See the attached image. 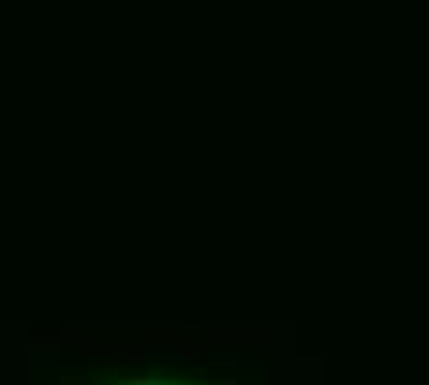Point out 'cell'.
<instances>
[{"label":"cell","instance_id":"7a4b0ae2","mask_svg":"<svg viewBox=\"0 0 429 385\" xmlns=\"http://www.w3.org/2000/svg\"><path fill=\"white\" fill-rule=\"evenodd\" d=\"M167 385H171V381H167Z\"/></svg>","mask_w":429,"mask_h":385},{"label":"cell","instance_id":"6da1fadb","mask_svg":"<svg viewBox=\"0 0 429 385\" xmlns=\"http://www.w3.org/2000/svg\"><path fill=\"white\" fill-rule=\"evenodd\" d=\"M214 385H237V381H214Z\"/></svg>","mask_w":429,"mask_h":385}]
</instances>
